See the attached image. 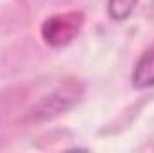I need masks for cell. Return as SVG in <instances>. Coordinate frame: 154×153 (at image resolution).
Segmentation results:
<instances>
[{"instance_id":"obj_3","label":"cell","mask_w":154,"mask_h":153,"mask_svg":"<svg viewBox=\"0 0 154 153\" xmlns=\"http://www.w3.org/2000/svg\"><path fill=\"white\" fill-rule=\"evenodd\" d=\"M131 85L136 90H147L154 86V43L136 60L131 72Z\"/></svg>"},{"instance_id":"obj_4","label":"cell","mask_w":154,"mask_h":153,"mask_svg":"<svg viewBox=\"0 0 154 153\" xmlns=\"http://www.w3.org/2000/svg\"><path fill=\"white\" fill-rule=\"evenodd\" d=\"M140 0H108V15L113 22H125L134 13Z\"/></svg>"},{"instance_id":"obj_2","label":"cell","mask_w":154,"mask_h":153,"mask_svg":"<svg viewBox=\"0 0 154 153\" xmlns=\"http://www.w3.org/2000/svg\"><path fill=\"white\" fill-rule=\"evenodd\" d=\"M81 94H82V86H79L77 83H66L57 86L56 90H52L50 94L39 99V103L34 106V119L47 121L65 114L79 101Z\"/></svg>"},{"instance_id":"obj_1","label":"cell","mask_w":154,"mask_h":153,"mask_svg":"<svg viewBox=\"0 0 154 153\" xmlns=\"http://www.w3.org/2000/svg\"><path fill=\"white\" fill-rule=\"evenodd\" d=\"M84 16L79 11L61 13L47 18L41 25V38L48 47H65L79 36Z\"/></svg>"}]
</instances>
